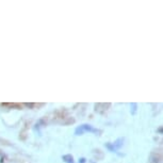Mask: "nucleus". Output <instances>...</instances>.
I'll list each match as a JSON object with an SVG mask.
<instances>
[{
    "label": "nucleus",
    "mask_w": 163,
    "mask_h": 163,
    "mask_svg": "<svg viewBox=\"0 0 163 163\" xmlns=\"http://www.w3.org/2000/svg\"><path fill=\"white\" fill-rule=\"evenodd\" d=\"M63 160L67 163H73V156H71V155H66V156L63 157Z\"/></svg>",
    "instance_id": "obj_1"
},
{
    "label": "nucleus",
    "mask_w": 163,
    "mask_h": 163,
    "mask_svg": "<svg viewBox=\"0 0 163 163\" xmlns=\"http://www.w3.org/2000/svg\"><path fill=\"white\" fill-rule=\"evenodd\" d=\"M131 106H132V114H134L135 113V111H136V103H131Z\"/></svg>",
    "instance_id": "obj_2"
}]
</instances>
